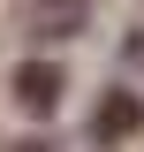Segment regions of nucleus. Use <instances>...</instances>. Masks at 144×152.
Segmentation results:
<instances>
[{
	"mask_svg": "<svg viewBox=\"0 0 144 152\" xmlns=\"http://www.w3.org/2000/svg\"><path fill=\"white\" fill-rule=\"evenodd\" d=\"M15 91H23V107H53L61 76H53V69H23V76H15Z\"/></svg>",
	"mask_w": 144,
	"mask_h": 152,
	"instance_id": "obj_1",
	"label": "nucleus"
},
{
	"mask_svg": "<svg viewBox=\"0 0 144 152\" xmlns=\"http://www.w3.org/2000/svg\"><path fill=\"white\" fill-rule=\"evenodd\" d=\"M129 122H137V107H106V114H99V137H121Z\"/></svg>",
	"mask_w": 144,
	"mask_h": 152,
	"instance_id": "obj_2",
	"label": "nucleus"
}]
</instances>
